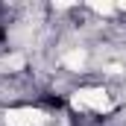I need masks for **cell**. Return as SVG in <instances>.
I'll return each instance as SVG.
<instances>
[{
	"mask_svg": "<svg viewBox=\"0 0 126 126\" xmlns=\"http://www.w3.org/2000/svg\"><path fill=\"white\" fill-rule=\"evenodd\" d=\"M73 109H91V111H111V97L106 94L103 88H79L76 94L70 97Z\"/></svg>",
	"mask_w": 126,
	"mask_h": 126,
	"instance_id": "6da1fadb",
	"label": "cell"
},
{
	"mask_svg": "<svg viewBox=\"0 0 126 126\" xmlns=\"http://www.w3.org/2000/svg\"><path fill=\"white\" fill-rule=\"evenodd\" d=\"M117 9H120V12H126V3H120V6H117Z\"/></svg>",
	"mask_w": 126,
	"mask_h": 126,
	"instance_id": "8992f818",
	"label": "cell"
},
{
	"mask_svg": "<svg viewBox=\"0 0 126 126\" xmlns=\"http://www.w3.org/2000/svg\"><path fill=\"white\" fill-rule=\"evenodd\" d=\"M64 67H67V70H82V67H85V50H79V47L70 50V53L64 56Z\"/></svg>",
	"mask_w": 126,
	"mask_h": 126,
	"instance_id": "3957f363",
	"label": "cell"
},
{
	"mask_svg": "<svg viewBox=\"0 0 126 126\" xmlns=\"http://www.w3.org/2000/svg\"><path fill=\"white\" fill-rule=\"evenodd\" d=\"M91 9H94L97 15H111L114 12V3H91Z\"/></svg>",
	"mask_w": 126,
	"mask_h": 126,
	"instance_id": "5b68a950",
	"label": "cell"
},
{
	"mask_svg": "<svg viewBox=\"0 0 126 126\" xmlns=\"http://www.w3.org/2000/svg\"><path fill=\"white\" fill-rule=\"evenodd\" d=\"M24 64H27V62H24V56H6L0 67H3V70H9V73H18Z\"/></svg>",
	"mask_w": 126,
	"mask_h": 126,
	"instance_id": "277c9868",
	"label": "cell"
},
{
	"mask_svg": "<svg viewBox=\"0 0 126 126\" xmlns=\"http://www.w3.org/2000/svg\"><path fill=\"white\" fill-rule=\"evenodd\" d=\"M47 120L38 109H12L6 111V126H41Z\"/></svg>",
	"mask_w": 126,
	"mask_h": 126,
	"instance_id": "7a4b0ae2",
	"label": "cell"
}]
</instances>
